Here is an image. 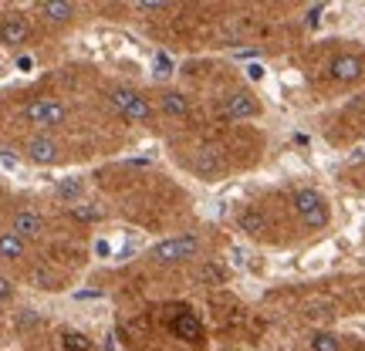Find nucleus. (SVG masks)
<instances>
[{
	"mask_svg": "<svg viewBox=\"0 0 365 351\" xmlns=\"http://www.w3.org/2000/svg\"><path fill=\"white\" fill-rule=\"evenodd\" d=\"M159 108H163V115L170 118H186L190 115V98L182 91H163L159 95Z\"/></svg>",
	"mask_w": 365,
	"mask_h": 351,
	"instance_id": "obj_13",
	"label": "nucleus"
},
{
	"mask_svg": "<svg viewBox=\"0 0 365 351\" xmlns=\"http://www.w3.org/2000/svg\"><path fill=\"white\" fill-rule=\"evenodd\" d=\"M27 159L31 162H38V166H54L61 152H58V142L48 139V135H34L31 142H27Z\"/></svg>",
	"mask_w": 365,
	"mask_h": 351,
	"instance_id": "obj_7",
	"label": "nucleus"
},
{
	"mask_svg": "<svg viewBox=\"0 0 365 351\" xmlns=\"http://www.w3.org/2000/svg\"><path fill=\"white\" fill-rule=\"evenodd\" d=\"M24 118L41 125V129H54L68 118V105L58 102V98H34V102L24 105Z\"/></svg>",
	"mask_w": 365,
	"mask_h": 351,
	"instance_id": "obj_3",
	"label": "nucleus"
},
{
	"mask_svg": "<svg viewBox=\"0 0 365 351\" xmlns=\"http://www.w3.org/2000/svg\"><path fill=\"white\" fill-rule=\"evenodd\" d=\"M331 78L335 81H359L362 78V58H355V54H339L335 61H331Z\"/></svg>",
	"mask_w": 365,
	"mask_h": 351,
	"instance_id": "obj_9",
	"label": "nucleus"
},
{
	"mask_svg": "<svg viewBox=\"0 0 365 351\" xmlns=\"http://www.w3.org/2000/svg\"><path fill=\"white\" fill-rule=\"evenodd\" d=\"M173 335L182 341H190V345H200L203 341V325H200V318L190 311H182L173 318Z\"/></svg>",
	"mask_w": 365,
	"mask_h": 351,
	"instance_id": "obj_8",
	"label": "nucleus"
},
{
	"mask_svg": "<svg viewBox=\"0 0 365 351\" xmlns=\"http://www.w3.org/2000/svg\"><path fill=\"white\" fill-rule=\"evenodd\" d=\"M27 38H31V24H27V17H21V14H7V17L0 21V44H7V48H21Z\"/></svg>",
	"mask_w": 365,
	"mask_h": 351,
	"instance_id": "obj_6",
	"label": "nucleus"
},
{
	"mask_svg": "<svg viewBox=\"0 0 365 351\" xmlns=\"http://www.w3.org/2000/svg\"><path fill=\"white\" fill-rule=\"evenodd\" d=\"M61 345H65V351H91V341L85 335H78V331H65Z\"/></svg>",
	"mask_w": 365,
	"mask_h": 351,
	"instance_id": "obj_17",
	"label": "nucleus"
},
{
	"mask_svg": "<svg viewBox=\"0 0 365 351\" xmlns=\"http://www.w3.org/2000/svg\"><path fill=\"white\" fill-rule=\"evenodd\" d=\"M223 115L234 118V122L254 118V115H261V105H257V98L250 91H230V95H223Z\"/></svg>",
	"mask_w": 365,
	"mask_h": 351,
	"instance_id": "obj_5",
	"label": "nucleus"
},
{
	"mask_svg": "<svg viewBox=\"0 0 365 351\" xmlns=\"http://www.w3.org/2000/svg\"><path fill=\"white\" fill-rule=\"evenodd\" d=\"M11 298H14V284L0 273V300H11Z\"/></svg>",
	"mask_w": 365,
	"mask_h": 351,
	"instance_id": "obj_20",
	"label": "nucleus"
},
{
	"mask_svg": "<svg viewBox=\"0 0 365 351\" xmlns=\"http://www.w3.org/2000/svg\"><path fill=\"white\" fill-rule=\"evenodd\" d=\"M31 281H34V287H44V290H54V273H48V271H34L31 273Z\"/></svg>",
	"mask_w": 365,
	"mask_h": 351,
	"instance_id": "obj_19",
	"label": "nucleus"
},
{
	"mask_svg": "<svg viewBox=\"0 0 365 351\" xmlns=\"http://www.w3.org/2000/svg\"><path fill=\"white\" fill-rule=\"evenodd\" d=\"M71 216H75V220H98L102 213H98L95 206H88V203H75V209H71Z\"/></svg>",
	"mask_w": 365,
	"mask_h": 351,
	"instance_id": "obj_18",
	"label": "nucleus"
},
{
	"mask_svg": "<svg viewBox=\"0 0 365 351\" xmlns=\"http://www.w3.org/2000/svg\"><path fill=\"white\" fill-rule=\"evenodd\" d=\"M17 68H21V71H31V58H17Z\"/></svg>",
	"mask_w": 365,
	"mask_h": 351,
	"instance_id": "obj_25",
	"label": "nucleus"
},
{
	"mask_svg": "<svg viewBox=\"0 0 365 351\" xmlns=\"http://www.w3.org/2000/svg\"><path fill=\"white\" fill-rule=\"evenodd\" d=\"M0 261H4V257H0Z\"/></svg>",
	"mask_w": 365,
	"mask_h": 351,
	"instance_id": "obj_27",
	"label": "nucleus"
},
{
	"mask_svg": "<svg viewBox=\"0 0 365 351\" xmlns=\"http://www.w3.org/2000/svg\"><path fill=\"white\" fill-rule=\"evenodd\" d=\"M312 351H341L339 335H331V331H314L312 335Z\"/></svg>",
	"mask_w": 365,
	"mask_h": 351,
	"instance_id": "obj_15",
	"label": "nucleus"
},
{
	"mask_svg": "<svg viewBox=\"0 0 365 351\" xmlns=\"http://www.w3.org/2000/svg\"><path fill=\"white\" fill-rule=\"evenodd\" d=\"M78 189H81V182H78V179L61 182V193H65V196H78Z\"/></svg>",
	"mask_w": 365,
	"mask_h": 351,
	"instance_id": "obj_23",
	"label": "nucleus"
},
{
	"mask_svg": "<svg viewBox=\"0 0 365 351\" xmlns=\"http://www.w3.org/2000/svg\"><path fill=\"white\" fill-rule=\"evenodd\" d=\"M318 17H322V7H312V11H308V21H312V24H318Z\"/></svg>",
	"mask_w": 365,
	"mask_h": 351,
	"instance_id": "obj_24",
	"label": "nucleus"
},
{
	"mask_svg": "<svg viewBox=\"0 0 365 351\" xmlns=\"http://www.w3.org/2000/svg\"><path fill=\"white\" fill-rule=\"evenodd\" d=\"M108 102L115 105V112L122 118H129V122H149L153 118V105L132 88H112L108 91Z\"/></svg>",
	"mask_w": 365,
	"mask_h": 351,
	"instance_id": "obj_2",
	"label": "nucleus"
},
{
	"mask_svg": "<svg viewBox=\"0 0 365 351\" xmlns=\"http://www.w3.org/2000/svg\"><path fill=\"white\" fill-rule=\"evenodd\" d=\"M0 257L4 261H17V257H24V240L7 230V234H0Z\"/></svg>",
	"mask_w": 365,
	"mask_h": 351,
	"instance_id": "obj_14",
	"label": "nucleus"
},
{
	"mask_svg": "<svg viewBox=\"0 0 365 351\" xmlns=\"http://www.w3.org/2000/svg\"><path fill=\"white\" fill-rule=\"evenodd\" d=\"M139 7H143V11H166L170 4H166V0H139Z\"/></svg>",
	"mask_w": 365,
	"mask_h": 351,
	"instance_id": "obj_21",
	"label": "nucleus"
},
{
	"mask_svg": "<svg viewBox=\"0 0 365 351\" xmlns=\"http://www.w3.org/2000/svg\"><path fill=\"white\" fill-rule=\"evenodd\" d=\"M38 11L48 24H68L75 17V4H68V0H44Z\"/></svg>",
	"mask_w": 365,
	"mask_h": 351,
	"instance_id": "obj_11",
	"label": "nucleus"
},
{
	"mask_svg": "<svg viewBox=\"0 0 365 351\" xmlns=\"http://www.w3.org/2000/svg\"><path fill=\"white\" fill-rule=\"evenodd\" d=\"M237 223H240V230H247V234H261L264 230V216L257 209H244V213L237 216Z\"/></svg>",
	"mask_w": 365,
	"mask_h": 351,
	"instance_id": "obj_16",
	"label": "nucleus"
},
{
	"mask_svg": "<svg viewBox=\"0 0 365 351\" xmlns=\"http://www.w3.org/2000/svg\"><path fill=\"white\" fill-rule=\"evenodd\" d=\"M294 209H298L301 223L308 230H325L328 220H331V209H328V199L318 189H298L294 193Z\"/></svg>",
	"mask_w": 365,
	"mask_h": 351,
	"instance_id": "obj_1",
	"label": "nucleus"
},
{
	"mask_svg": "<svg viewBox=\"0 0 365 351\" xmlns=\"http://www.w3.org/2000/svg\"><path fill=\"white\" fill-rule=\"evenodd\" d=\"M156 75H159V78H166V75H170V71H173V68H170V58H166V54H159V58H156Z\"/></svg>",
	"mask_w": 365,
	"mask_h": 351,
	"instance_id": "obj_22",
	"label": "nucleus"
},
{
	"mask_svg": "<svg viewBox=\"0 0 365 351\" xmlns=\"http://www.w3.org/2000/svg\"><path fill=\"white\" fill-rule=\"evenodd\" d=\"M193 169L200 179H220L223 176V159L213 152V149H200L193 159Z\"/></svg>",
	"mask_w": 365,
	"mask_h": 351,
	"instance_id": "obj_10",
	"label": "nucleus"
},
{
	"mask_svg": "<svg viewBox=\"0 0 365 351\" xmlns=\"http://www.w3.org/2000/svg\"><path fill=\"white\" fill-rule=\"evenodd\" d=\"M14 234L21 236V240H27V236H41V230H44V220H41L34 209H21L17 216H14Z\"/></svg>",
	"mask_w": 365,
	"mask_h": 351,
	"instance_id": "obj_12",
	"label": "nucleus"
},
{
	"mask_svg": "<svg viewBox=\"0 0 365 351\" xmlns=\"http://www.w3.org/2000/svg\"><path fill=\"white\" fill-rule=\"evenodd\" d=\"M95 253H102V257H105V253H108V243H105V240H98V243H95Z\"/></svg>",
	"mask_w": 365,
	"mask_h": 351,
	"instance_id": "obj_26",
	"label": "nucleus"
},
{
	"mask_svg": "<svg viewBox=\"0 0 365 351\" xmlns=\"http://www.w3.org/2000/svg\"><path fill=\"white\" fill-rule=\"evenodd\" d=\"M200 253V240L196 236H170V240H163L153 247V261L156 263H180V261H190Z\"/></svg>",
	"mask_w": 365,
	"mask_h": 351,
	"instance_id": "obj_4",
	"label": "nucleus"
}]
</instances>
